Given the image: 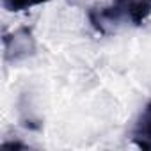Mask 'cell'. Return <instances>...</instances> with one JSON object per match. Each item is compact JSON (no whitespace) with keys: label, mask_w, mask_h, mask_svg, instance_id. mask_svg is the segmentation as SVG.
Masks as SVG:
<instances>
[{"label":"cell","mask_w":151,"mask_h":151,"mask_svg":"<svg viewBox=\"0 0 151 151\" xmlns=\"http://www.w3.org/2000/svg\"><path fill=\"white\" fill-rule=\"evenodd\" d=\"M147 2H151V0H147Z\"/></svg>","instance_id":"5"},{"label":"cell","mask_w":151,"mask_h":151,"mask_svg":"<svg viewBox=\"0 0 151 151\" xmlns=\"http://www.w3.org/2000/svg\"><path fill=\"white\" fill-rule=\"evenodd\" d=\"M132 142L144 151H151V101L146 103L132 130Z\"/></svg>","instance_id":"3"},{"label":"cell","mask_w":151,"mask_h":151,"mask_svg":"<svg viewBox=\"0 0 151 151\" xmlns=\"http://www.w3.org/2000/svg\"><path fill=\"white\" fill-rule=\"evenodd\" d=\"M36 53V39L29 27H20L9 34H4V59L9 64H16L30 59Z\"/></svg>","instance_id":"2"},{"label":"cell","mask_w":151,"mask_h":151,"mask_svg":"<svg viewBox=\"0 0 151 151\" xmlns=\"http://www.w3.org/2000/svg\"><path fill=\"white\" fill-rule=\"evenodd\" d=\"M45 2H48V0H2V6L9 13H20V11L30 9V7L41 6Z\"/></svg>","instance_id":"4"},{"label":"cell","mask_w":151,"mask_h":151,"mask_svg":"<svg viewBox=\"0 0 151 151\" xmlns=\"http://www.w3.org/2000/svg\"><path fill=\"white\" fill-rule=\"evenodd\" d=\"M149 16L151 2L147 0H112L109 6L89 11V22L100 34H107L110 29H116L124 22L142 25Z\"/></svg>","instance_id":"1"}]
</instances>
